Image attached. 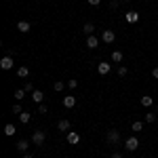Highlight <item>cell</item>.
Listing matches in <instances>:
<instances>
[{
	"instance_id": "obj_1",
	"label": "cell",
	"mask_w": 158,
	"mask_h": 158,
	"mask_svg": "<svg viewBox=\"0 0 158 158\" xmlns=\"http://www.w3.org/2000/svg\"><path fill=\"white\" fill-rule=\"evenodd\" d=\"M44 141H47V131H36L32 135V143L34 146H42Z\"/></svg>"
},
{
	"instance_id": "obj_2",
	"label": "cell",
	"mask_w": 158,
	"mask_h": 158,
	"mask_svg": "<svg viewBox=\"0 0 158 158\" xmlns=\"http://www.w3.org/2000/svg\"><path fill=\"white\" fill-rule=\"evenodd\" d=\"M101 40H103L106 44H112V42L116 40V34H114V30H103V34H101Z\"/></svg>"
},
{
	"instance_id": "obj_3",
	"label": "cell",
	"mask_w": 158,
	"mask_h": 158,
	"mask_svg": "<svg viewBox=\"0 0 158 158\" xmlns=\"http://www.w3.org/2000/svg\"><path fill=\"white\" fill-rule=\"evenodd\" d=\"M124 148H127L129 152H135V150L139 148V139H137V137H129V139L124 141Z\"/></svg>"
},
{
	"instance_id": "obj_4",
	"label": "cell",
	"mask_w": 158,
	"mask_h": 158,
	"mask_svg": "<svg viewBox=\"0 0 158 158\" xmlns=\"http://www.w3.org/2000/svg\"><path fill=\"white\" fill-rule=\"evenodd\" d=\"M106 139H108V143H118L120 141V133L118 131H108L106 133Z\"/></svg>"
},
{
	"instance_id": "obj_5",
	"label": "cell",
	"mask_w": 158,
	"mask_h": 158,
	"mask_svg": "<svg viewBox=\"0 0 158 158\" xmlns=\"http://www.w3.org/2000/svg\"><path fill=\"white\" fill-rule=\"evenodd\" d=\"M124 19H127V23H137V21H139V13H137V11L124 13Z\"/></svg>"
},
{
	"instance_id": "obj_6",
	"label": "cell",
	"mask_w": 158,
	"mask_h": 158,
	"mask_svg": "<svg viewBox=\"0 0 158 158\" xmlns=\"http://www.w3.org/2000/svg\"><path fill=\"white\" fill-rule=\"evenodd\" d=\"M0 68H2V70H11L13 68V57L11 55H4V57L0 59Z\"/></svg>"
},
{
	"instance_id": "obj_7",
	"label": "cell",
	"mask_w": 158,
	"mask_h": 158,
	"mask_svg": "<svg viewBox=\"0 0 158 158\" xmlns=\"http://www.w3.org/2000/svg\"><path fill=\"white\" fill-rule=\"evenodd\" d=\"M68 143H70V146H76V143H80V135L76 133V131H70V133H68Z\"/></svg>"
},
{
	"instance_id": "obj_8",
	"label": "cell",
	"mask_w": 158,
	"mask_h": 158,
	"mask_svg": "<svg viewBox=\"0 0 158 158\" xmlns=\"http://www.w3.org/2000/svg\"><path fill=\"white\" fill-rule=\"evenodd\" d=\"M110 70H112V65H110V63H106V61H101V63H97V72L101 74V76H106V74H110Z\"/></svg>"
},
{
	"instance_id": "obj_9",
	"label": "cell",
	"mask_w": 158,
	"mask_h": 158,
	"mask_svg": "<svg viewBox=\"0 0 158 158\" xmlns=\"http://www.w3.org/2000/svg\"><path fill=\"white\" fill-rule=\"evenodd\" d=\"M86 47H89V49H97V47H99V38L95 36V34L89 36V38H86Z\"/></svg>"
},
{
	"instance_id": "obj_10",
	"label": "cell",
	"mask_w": 158,
	"mask_h": 158,
	"mask_svg": "<svg viewBox=\"0 0 158 158\" xmlns=\"http://www.w3.org/2000/svg\"><path fill=\"white\" fill-rule=\"evenodd\" d=\"M74 106H76V97H74V95H68V97H63V108H74Z\"/></svg>"
},
{
	"instance_id": "obj_11",
	"label": "cell",
	"mask_w": 158,
	"mask_h": 158,
	"mask_svg": "<svg viewBox=\"0 0 158 158\" xmlns=\"http://www.w3.org/2000/svg\"><path fill=\"white\" fill-rule=\"evenodd\" d=\"M17 150L25 154V152L30 150V141H27V139H19V141H17Z\"/></svg>"
},
{
	"instance_id": "obj_12",
	"label": "cell",
	"mask_w": 158,
	"mask_h": 158,
	"mask_svg": "<svg viewBox=\"0 0 158 158\" xmlns=\"http://www.w3.org/2000/svg\"><path fill=\"white\" fill-rule=\"evenodd\" d=\"M82 32H85L86 36H93V34H95V23L86 21V23H85V27H82Z\"/></svg>"
},
{
	"instance_id": "obj_13",
	"label": "cell",
	"mask_w": 158,
	"mask_h": 158,
	"mask_svg": "<svg viewBox=\"0 0 158 158\" xmlns=\"http://www.w3.org/2000/svg\"><path fill=\"white\" fill-rule=\"evenodd\" d=\"M17 30H19L21 34H27V32H30V21H19V23H17Z\"/></svg>"
},
{
	"instance_id": "obj_14",
	"label": "cell",
	"mask_w": 158,
	"mask_h": 158,
	"mask_svg": "<svg viewBox=\"0 0 158 158\" xmlns=\"http://www.w3.org/2000/svg\"><path fill=\"white\" fill-rule=\"evenodd\" d=\"M30 97H32V101H36V103H42V99H44V95H42V91H34V93H32V95H30Z\"/></svg>"
},
{
	"instance_id": "obj_15",
	"label": "cell",
	"mask_w": 158,
	"mask_h": 158,
	"mask_svg": "<svg viewBox=\"0 0 158 158\" xmlns=\"http://www.w3.org/2000/svg\"><path fill=\"white\" fill-rule=\"evenodd\" d=\"M122 59H124L122 51H112V61H114V63H120Z\"/></svg>"
},
{
	"instance_id": "obj_16",
	"label": "cell",
	"mask_w": 158,
	"mask_h": 158,
	"mask_svg": "<svg viewBox=\"0 0 158 158\" xmlns=\"http://www.w3.org/2000/svg\"><path fill=\"white\" fill-rule=\"evenodd\" d=\"M70 127H72V124H70V120H65V118L57 122V129H59V131H70Z\"/></svg>"
},
{
	"instance_id": "obj_17",
	"label": "cell",
	"mask_w": 158,
	"mask_h": 158,
	"mask_svg": "<svg viewBox=\"0 0 158 158\" xmlns=\"http://www.w3.org/2000/svg\"><path fill=\"white\" fill-rule=\"evenodd\" d=\"M19 120H21V124H27V122L32 120V114L30 112H21L19 114Z\"/></svg>"
},
{
	"instance_id": "obj_18",
	"label": "cell",
	"mask_w": 158,
	"mask_h": 158,
	"mask_svg": "<svg viewBox=\"0 0 158 158\" xmlns=\"http://www.w3.org/2000/svg\"><path fill=\"white\" fill-rule=\"evenodd\" d=\"M15 133H17L15 124H6V127H4V135H6V137H13Z\"/></svg>"
},
{
	"instance_id": "obj_19",
	"label": "cell",
	"mask_w": 158,
	"mask_h": 158,
	"mask_svg": "<svg viewBox=\"0 0 158 158\" xmlns=\"http://www.w3.org/2000/svg\"><path fill=\"white\" fill-rule=\"evenodd\" d=\"M17 76H19V78H27V76H30V68H25V65H21V68L17 70Z\"/></svg>"
},
{
	"instance_id": "obj_20",
	"label": "cell",
	"mask_w": 158,
	"mask_h": 158,
	"mask_svg": "<svg viewBox=\"0 0 158 158\" xmlns=\"http://www.w3.org/2000/svg\"><path fill=\"white\" fill-rule=\"evenodd\" d=\"M141 106H143V108H150V106H154V99L150 97V95H146V97H141Z\"/></svg>"
},
{
	"instance_id": "obj_21",
	"label": "cell",
	"mask_w": 158,
	"mask_h": 158,
	"mask_svg": "<svg viewBox=\"0 0 158 158\" xmlns=\"http://www.w3.org/2000/svg\"><path fill=\"white\" fill-rule=\"evenodd\" d=\"M156 118H158V114H156V112H148V114H146V122H148V124L156 122Z\"/></svg>"
},
{
	"instance_id": "obj_22",
	"label": "cell",
	"mask_w": 158,
	"mask_h": 158,
	"mask_svg": "<svg viewBox=\"0 0 158 158\" xmlns=\"http://www.w3.org/2000/svg\"><path fill=\"white\" fill-rule=\"evenodd\" d=\"M25 95H27V93H25L23 89H17V91H15V99H17V101H21V99H25Z\"/></svg>"
},
{
	"instance_id": "obj_23",
	"label": "cell",
	"mask_w": 158,
	"mask_h": 158,
	"mask_svg": "<svg viewBox=\"0 0 158 158\" xmlns=\"http://www.w3.org/2000/svg\"><path fill=\"white\" fill-rule=\"evenodd\" d=\"M131 129H133V131H143V122H141V120L133 122V124H131Z\"/></svg>"
},
{
	"instance_id": "obj_24",
	"label": "cell",
	"mask_w": 158,
	"mask_h": 158,
	"mask_svg": "<svg viewBox=\"0 0 158 158\" xmlns=\"http://www.w3.org/2000/svg\"><path fill=\"white\" fill-rule=\"evenodd\" d=\"M23 91H25V93H30V95H32V93H34L36 89H34V85H32V82H25V85H23Z\"/></svg>"
},
{
	"instance_id": "obj_25",
	"label": "cell",
	"mask_w": 158,
	"mask_h": 158,
	"mask_svg": "<svg viewBox=\"0 0 158 158\" xmlns=\"http://www.w3.org/2000/svg\"><path fill=\"white\" fill-rule=\"evenodd\" d=\"M68 85V82H63V80H57V82H55V85H53V89H55V91H63V86Z\"/></svg>"
},
{
	"instance_id": "obj_26",
	"label": "cell",
	"mask_w": 158,
	"mask_h": 158,
	"mask_svg": "<svg viewBox=\"0 0 158 158\" xmlns=\"http://www.w3.org/2000/svg\"><path fill=\"white\" fill-rule=\"evenodd\" d=\"M127 74H129V70H127L124 65H120V68H118V76H120V78H124Z\"/></svg>"
},
{
	"instance_id": "obj_27",
	"label": "cell",
	"mask_w": 158,
	"mask_h": 158,
	"mask_svg": "<svg viewBox=\"0 0 158 158\" xmlns=\"http://www.w3.org/2000/svg\"><path fill=\"white\" fill-rule=\"evenodd\" d=\"M21 112H23V108H21L19 103H15V106H13V114H21Z\"/></svg>"
},
{
	"instance_id": "obj_28",
	"label": "cell",
	"mask_w": 158,
	"mask_h": 158,
	"mask_svg": "<svg viewBox=\"0 0 158 158\" xmlns=\"http://www.w3.org/2000/svg\"><path fill=\"white\" fill-rule=\"evenodd\" d=\"M120 2H122V0H110V6H112V9H118Z\"/></svg>"
},
{
	"instance_id": "obj_29",
	"label": "cell",
	"mask_w": 158,
	"mask_h": 158,
	"mask_svg": "<svg viewBox=\"0 0 158 158\" xmlns=\"http://www.w3.org/2000/svg\"><path fill=\"white\" fill-rule=\"evenodd\" d=\"M68 86H70V89H76V86H78V80H68Z\"/></svg>"
},
{
	"instance_id": "obj_30",
	"label": "cell",
	"mask_w": 158,
	"mask_h": 158,
	"mask_svg": "<svg viewBox=\"0 0 158 158\" xmlns=\"http://www.w3.org/2000/svg\"><path fill=\"white\" fill-rule=\"evenodd\" d=\"M38 112H40V114H47V106H44V103H38Z\"/></svg>"
},
{
	"instance_id": "obj_31",
	"label": "cell",
	"mask_w": 158,
	"mask_h": 158,
	"mask_svg": "<svg viewBox=\"0 0 158 158\" xmlns=\"http://www.w3.org/2000/svg\"><path fill=\"white\" fill-rule=\"evenodd\" d=\"M89 4L91 6H97V4H101V0H89Z\"/></svg>"
},
{
	"instance_id": "obj_32",
	"label": "cell",
	"mask_w": 158,
	"mask_h": 158,
	"mask_svg": "<svg viewBox=\"0 0 158 158\" xmlns=\"http://www.w3.org/2000/svg\"><path fill=\"white\" fill-rule=\"evenodd\" d=\"M110 158H124V156H122L120 152H114V154H112V156H110Z\"/></svg>"
},
{
	"instance_id": "obj_33",
	"label": "cell",
	"mask_w": 158,
	"mask_h": 158,
	"mask_svg": "<svg viewBox=\"0 0 158 158\" xmlns=\"http://www.w3.org/2000/svg\"><path fill=\"white\" fill-rule=\"evenodd\" d=\"M152 76H154V78H158V65L154 68V70H152Z\"/></svg>"
},
{
	"instance_id": "obj_34",
	"label": "cell",
	"mask_w": 158,
	"mask_h": 158,
	"mask_svg": "<svg viewBox=\"0 0 158 158\" xmlns=\"http://www.w3.org/2000/svg\"><path fill=\"white\" fill-rule=\"evenodd\" d=\"M23 158H34V156H32V154H27V152H25V154H23Z\"/></svg>"
},
{
	"instance_id": "obj_35",
	"label": "cell",
	"mask_w": 158,
	"mask_h": 158,
	"mask_svg": "<svg viewBox=\"0 0 158 158\" xmlns=\"http://www.w3.org/2000/svg\"><path fill=\"white\" fill-rule=\"evenodd\" d=\"M122 2H131V0H122Z\"/></svg>"
}]
</instances>
